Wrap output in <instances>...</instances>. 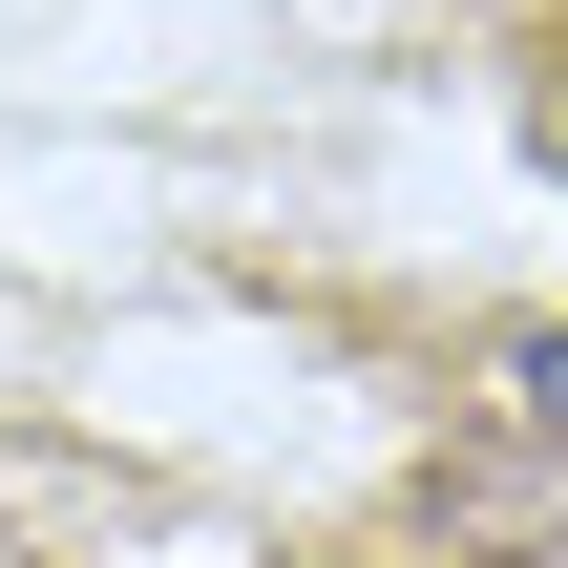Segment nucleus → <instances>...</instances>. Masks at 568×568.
Instances as JSON below:
<instances>
[{"instance_id": "1", "label": "nucleus", "mask_w": 568, "mask_h": 568, "mask_svg": "<svg viewBox=\"0 0 568 568\" xmlns=\"http://www.w3.org/2000/svg\"><path fill=\"white\" fill-rule=\"evenodd\" d=\"M506 400H527V422L568 443V316H548V337H506Z\"/></svg>"}]
</instances>
